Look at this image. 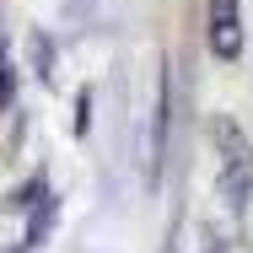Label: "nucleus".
I'll use <instances>...</instances> for the list:
<instances>
[{
  "label": "nucleus",
  "instance_id": "nucleus-1",
  "mask_svg": "<svg viewBox=\"0 0 253 253\" xmlns=\"http://www.w3.org/2000/svg\"><path fill=\"white\" fill-rule=\"evenodd\" d=\"M215 151H221V194L232 210L253 200V146L232 119H215Z\"/></svg>",
  "mask_w": 253,
  "mask_h": 253
},
{
  "label": "nucleus",
  "instance_id": "nucleus-2",
  "mask_svg": "<svg viewBox=\"0 0 253 253\" xmlns=\"http://www.w3.org/2000/svg\"><path fill=\"white\" fill-rule=\"evenodd\" d=\"M210 54L215 59L243 54V0H210Z\"/></svg>",
  "mask_w": 253,
  "mask_h": 253
},
{
  "label": "nucleus",
  "instance_id": "nucleus-3",
  "mask_svg": "<svg viewBox=\"0 0 253 253\" xmlns=\"http://www.w3.org/2000/svg\"><path fill=\"white\" fill-rule=\"evenodd\" d=\"M16 97V65H11V49H5V38H0V113L11 108Z\"/></svg>",
  "mask_w": 253,
  "mask_h": 253
},
{
  "label": "nucleus",
  "instance_id": "nucleus-4",
  "mask_svg": "<svg viewBox=\"0 0 253 253\" xmlns=\"http://www.w3.org/2000/svg\"><path fill=\"white\" fill-rule=\"evenodd\" d=\"M22 253H27V248H22Z\"/></svg>",
  "mask_w": 253,
  "mask_h": 253
}]
</instances>
